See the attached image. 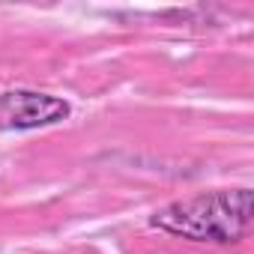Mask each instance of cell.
<instances>
[{
    "label": "cell",
    "instance_id": "1",
    "mask_svg": "<svg viewBox=\"0 0 254 254\" xmlns=\"http://www.w3.org/2000/svg\"><path fill=\"white\" fill-rule=\"evenodd\" d=\"M150 224L189 242L230 245L239 242L251 227V191L248 189L200 191L194 197H183L162 206L159 212H153Z\"/></svg>",
    "mask_w": 254,
    "mask_h": 254
},
{
    "label": "cell",
    "instance_id": "2",
    "mask_svg": "<svg viewBox=\"0 0 254 254\" xmlns=\"http://www.w3.org/2000/svg\"><path fill=\"white\" fill-rule=\"evenodd\" d=\"M69 117V102L33 93V90H9L0 93V129H42Z\"/></svg>",
    "mask_w": 254,
    "mask_h": 254
}]
</instances>
